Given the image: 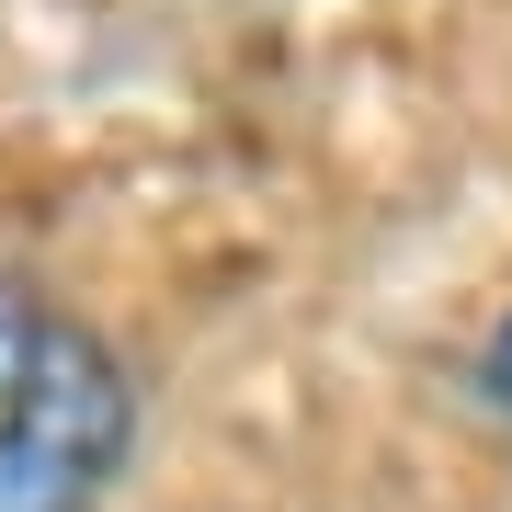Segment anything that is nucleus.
I'll use <instances>...</instances> for the list:
<instances>
[{
	"instance_id": "f03ea898",
	"label": "nucleus",
	"mask_w": 512,
	"mask_h": 512,
	"mask_svg": "<svg viewBox=\"0 0 512 512\" xmlns=\"http://www.w3.org/2000/svg\"><path fill=\"white\" fill-rule=\"evenodd\" d=\"M478 399H490V410L512 421V319L490 330V353H478Z\"/></svg>"
},
{
	"instance_id": "f257e3e1",
	"label": "nucleus",
	"mask_w": 512,
	"mask_h": 512,
	"mask_svg": "<svg viewBox=\"0 0 512 512\" xmlns=\"http://www.w3.org/2000/svg\"><path fill=\"white\" fill-rule=\"evenodd\" d=\"M137 456V387L103 330L0 285V512H103Z\"/></svg>"
}]
</instances>
